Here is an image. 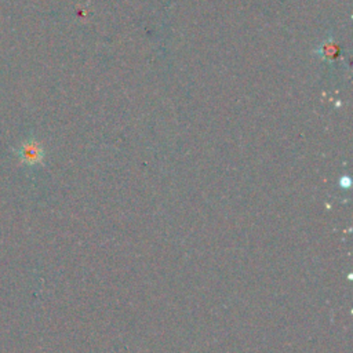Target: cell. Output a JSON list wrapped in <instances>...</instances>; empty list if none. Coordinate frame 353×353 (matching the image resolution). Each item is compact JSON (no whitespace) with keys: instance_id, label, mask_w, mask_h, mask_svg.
<instances>
[{"instance_id":"1","label":"cell","mask_w":353,"mask_h":353,"mask_svg":"<svg viewBox=\"0 0 353 353\" xmlns=\"http://www.w3.org/2000/svg\"><path fill=\"white\" fill-rule=\"evenodd\" d=\"M44 156V152H43V148L40 146V143L34 142V141H29V142H25L21 149H19V157L23 163L29 164V165H33V164H37L41 161Z\"/></svg>"},{"instance_id":"2","label":"cell","mask_w":353,"mask_h":353,"mask_svg":"<svg viewBox=\"0 0 353 353\" xmlns=\"http://www.w3.org/2000/svg\"><path fill=\"white\" fill-rule=\"evenodd\" d=\"M319 55L323 58V59H327V61H334L335 58H338V54H339V47L338 44L332 40V39H328L325 41H323L317 50Z\"/></svg>"}]
</instances>
